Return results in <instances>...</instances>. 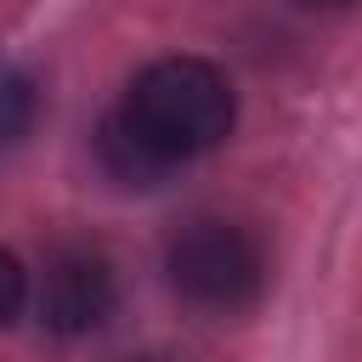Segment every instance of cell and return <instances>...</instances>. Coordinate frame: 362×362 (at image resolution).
<instances>
[{
    "label": "cell",
    "instance_id": "cell-1",
    "mask_svg": "<svg viewBox=\"0 0 362 362\" xmlns=\"http://www.w3.org/2000/svg\"><path fill=\"white\" fill-rule=\"evenodd\" d=\"M124 147L141 158V170L158 181L170 164H187L226 141L232 130V85L215 62L198 57H164L136 74L124 90V107L107 119Z\"/></svg>",
    "mask_w": 362,
    "mask_h": 362
},
{
    "label": "cell",
    "instance_id": "cell-2",
    "mask_svg": "<svg viewBox=\"0 0 362 362\" xmlns=\"http://www.w3.org/2000/svg\"><path fill=\"white\" fill-rule=\"evenodd\" d=\"M170 283L198 311H243L266 288V255L232 221H192L170 243Z\"/></svg>",
    "mask_w": 362,
    "mask_h": 362
},
{
    "label": "cell",
    "instance_id": "cell-3",
    "mask_svg": "<svg viewBox=\"0 0 362 362\" xmlns=\"http://www.w3.org/2000/svg\"><path fill=\"white\" fill-rule=\"evenodd\" d=\"M119 300L113 266L96 243H57L45 260V283H40V317L51 334H90L107 322Z\"/></svg>",
    "mask_w": 362,
    "mask_h": 362
},
{
    "label": "cell",
    "instance_id": "cell-4",
    "mask_svg": "<svg viewBox=\"0 0 362 362\" xmlns=\"http://www.w3.org/2000/svg\"><path fill=\"white\" fill-rule=\"evenodd\" d=\"M28 124H34V85H28L23 68L0 62V147L17 141Z\"/></svg>",
    "mask_w": 362,
    "mask_h": 362
},
{
    "label": "cell",
    "instance_id": "cell-5",
    "mask_svg": "<svg viewBox=\"0 0 362 362\" xmlns=\"http://www.w3.org/2000/svg\"><path fill=\"white\" fill-rule=\"evenodd\" d=\"M17 305H23V266L0 249V328L17 317Z\"/></svg>",
    "mask_w": 362,
    "mask_h": 362
},
{
    "label": "cell",
    "instance_id": "cell-6",
    "mask_svg": "<svg viewBox=\"0 0 362 362\" xmlns=\"http://www.w3.org/2000/svg\"><path fill=\"white\" fill-rule=\"evenodd\" d=\"M300 6H351V0H300Z\"/></svg>",
    "mask_w": 362,
    "mask_h": 362
}]
</instances>
